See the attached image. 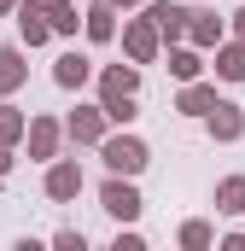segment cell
<instances>
[{
	"mask_svg": "<svg viewBox=\"0 0 245 251\" xmlns=\"http://www.w3.org/2000/svg\"><path fill=\"white\" fill-rule=\"evenodd\" d=\"M105 164H111V176H140L146 170V146L134 134H117V140H105Z\"/></svg>",
	"mask_w": 245,
	"mask_h": 251,
	"instance_id": "1",
	"label": "cell"
},
{
	"mask_svg": "<svg viewBox=\"0 0 245 251\" xmlns=\"http://www.w3.org/2000/svg\"><path fill=\"white\" fill-rule=\"evenodd\" d=\"M99 199H105V210H111V216H122V222H134V216H140V193L128 187V181H105V193H99Z\"/></svg>",
	"mask_w": 245,
	"mask_h": 251,
	"instance_id": "2",
	"label": "cell"
},
{
	"mask_svg": "<svg viewBox=\"0 0 245 251\" xmlns=\"http://www.w3.org/2000/svg\"><path fill=\"white\" fill-rule=\"evenodd\" d=\"M122 41H128V59H152V53H158V24H152V18H140V24H128V35H122Z\"/></svg>",
	"mask_w": 245,
	"mask_h": 251,
	"instance_id": "3",
	"label": "cell"
},
{
	"mask_svg": "<svg viewBox=\"0 0 245 251\" xmlns=\"http://www.w3.org/2000/svg\"><path fill=\"white\" fill-rule=\"evenodd\" d=\"M152 24H158V35L175 41V35L187 29V6H181V0H152Z\"/></svg>",
	"mask_w": 245,
	"mask_h": 251,
	"instance_id": "4",
	"label": "cell"
},
{
	"mask_svg": "<svg viewBox=\"0 0 245 251\" xmlns=\"http://www.w3.org/2000/svg\"><path fill=\"white\" fill-rule=\"evenodd\" d=\"M210 134H216V140H240L245 134L240 105H222V100H216V105H210Z\"/></svg>",
	"mask_w": 245,
	"mask_h": 251,
	"instance_id": "5",
	"label": "cell"
},
{
	"mask_svg": "<svg viewBox=\"0 0 245 251\" xmlns=\"http://www.w3.org/2000/svg\"><path fill=\"white\" fill-rule=\"evenodd\" d=\"M82 24H88V35H94V41H111V35H117V6H111V0H99V6H88V12H82Z\"/></svg>",
	"mask_w": 245,
	"mask_h": 251,
	"instance_id": "6",
	"label": "cell"
},
{
	"mask_svg": "<svg viewBox=\"0 0 245 251\" xmlns=\"http://www.w3.org/2000/svg\"><path fill=\"white\" fill-rule=\"evenodd\" d=\"M47 193H53V199H76V193H82V170H76V164H53V170H47Z\"/></svg>",
	"mask_w": 245,
	"mask_h": 251,
	"instance_id": "7",
	"label": "cell"
},
{
	"mask_svg": "<svg viewBox=\"0 0 245 251\" xmlns=\"http://www.w3.org/2000/svg\"><path fill=\"white\" fill-rule=\"evenodd\" d=\"M24 134H29V152H35V158H53V146H59V123H53V117H35Z\"/></svg>",
	"mask_w": 245,
	"mask_h": 251,
	"instance_id": "8",
	"label": "cell"
},
{
	"mask_svg": "<svg viewBox=\"0 0 245 251\" xmlns=\"http://www.w3.org/2000/svg\"><path fill=\"white\" fill-rule=\"evenodd\" d=\"M187 29H193L198 47H216L222 41V18H210V12H187Z\"/></svg>",
	"mask_w": 245,
	"mask_h": 251,
	"instance_id": "9",
	"label": "cell"
},
{
	"mask_svg": "<svg viewBox=\"0 0 245 251\" xmlns=\"http://www.w3.org/2000/svg\"><path fill=\"white\" fill-rule=\"evenodd\" d=\"M99 88H105V100H128V94L140 88V76L122 64V70H105V76H99Z\"/></svg>",
	"mask_w": 245,
	"mask_h": 251,
	"instance_id": "10",
	"label": "cell"
},
{
	"mask_svg": "<svg viewBox=\"0 0 245 251\" xmlns=\"http://www.w3.org/2000/svg\"><path fill=\"white\" fill-rule=\"evenodd\" d=\"M53 82H59V88H82V82H88V59H82V53H64L59 70H53Z\"/></svg>",
	"mask_w": 245,
	"mask_h": 251,
	"instance_id": "11",
	"label": "cell"
},
{
	"mask_svg": "<svg viewBox=\"0 0 245 251\" xmlns=\"http://www.w3.org/2000/svg\"><path fill=\"white\" fill-rule=\"evenodd\" d=\"M216 210H228V216L245 210V176H228V181L216 187Z\"/></svg>",
	"mask_w": 245,
	"mask_h": 251,
	"instance_id": "12",
	"label": "cell"
},
{
	"mask_svg": "<svg viewBox=\"0 0 245 251\" xmlns=\"http://www.w3.org/2000/svg\"><path fill=\"white\" fill-rule=\"evenodd\" d=\"M216 76L245 82V41H234V47H222V53H216Z\"/></svg>",
	"mask_w": 245,
	"mask_h": 251,
	"instance_id": "13",
	"label": "cell"
},
{
	"mask_svg": "<svg viewBox=\"0 0 245 251\" xmlns=\"http://www.w3.org/2000/svg\"><path fill=\"white\" fill-rule=\"evenodd\" d=\"M18 29H24V41H29V47L53 35V24H47V12H41V6H24V18H18Z\"/></svg>",
	"mask_w": 245,
	"mask_h": 251,
	"instance_id": "14",
	"label": "cell"
},
{
	"mask_svg": "<svg viewBox=\"0 0 245 251\" xmlns=\"http://www.w3.org/2000/svg\"><path fill=\"white\" fill-rule=\"evenodd\" d=\"M105 134V111H76L70 117V140H99Z\"/></svg>",
	"mask_w": 245,
	"mask_h": 251,
	"instance_id": "15",
	"label": "cell"
},
{
	"mask_svg": "<svg viewBox=\"0 0 245 251\" xmlns=\"http://www.w3.org/2000/svg\"><path fill=\"white\" fill-rule=\"evenodd\" d=\"M24 82V59H18V47H0V94H12Z\"/></svg>",
	"mask_w": 245,
	"mask_h": 251,
	"instance_id": "16",
	"label": "cell"
},
{
	"mask_svg": "<svg viewBox=\"0 0 245 251\" xmlns=\"http://www.w3.org/2000/svg\"><path fill=\"white\" fill-rule=\"evenodd\" d=\"M210 105H216V94H210V88H198V82H193V88L181 94V111H193V117H204Z\"/></svg>",
	"mask_w": 245,
	"mask_h": 251,
	"instance_id": "17",
	"label": "cell"
},
{
	"mask_svg": "<svg viewBox=\"0 0 245 251\" xmlns=\"http://www.w3.org/2000/svg\"><path fill=\"white\" fill-rule=\"evenodd\" d=\"M99 111H105V123H134V94L128 100H105Z\"/></svg>",
	"mask_w": 245,
	"mask_h": 251,
	"instance_id": "18",
	"label": "cell"
},
{
	"mask_svg": "<svg viewBox=\"0 0 245 251\" xmlns=\"http://www.w3.org/2000/svg\"><path fill=\"white\" fill-rule=\"evenodd\" d=\"M18 134H24V117H18L12 105H0V146H12Z\"/></svg>",
	"mask_w": 245,
	"mask_h": 251,
	"instance_id": "19",
	"label": "cell"
},
{
	"mask_svg": "<svg viewBox=\"0 0 245 251\" xmlns=\"http://www.w3.org/2000/svg\"><path fill=\"white\" fill-rule=\"evenodd\" d=\"M181 246L204 251V246H210V228H204V222H187V228H181Z\"/></svg>",
	"mask_w": 245,
	"mask_h": 251,
	"instance_id": "20",
	"label": "cell"
},
{
	"mask_svg": "<svg viewBox=\"0 0 245 251\" xmlns=\"http://www.w3.org/2000/svg\"><path fill=\"white\" fill-rule=\"evenodd\" d=\"M170 70H175L181 82H193V76H198V59H193V53H170Z\"/></svg>",
	"mask_w": 245,
	"mask_h": 251,
	"instance_id": "21",
	"label": "cell"
},
{
	"mask_svg": "<svg viewBox=\"0 0 245 251\" xmlns=\"http://www.w3.org/2000/svg\"><path fill=\"white\" fill-rule=\"evenodd\" d=\"M53 29L59 35H76V6H53Z\"/></svg>",
	"mask_w": 245,
	"mask_h": 251,
	"instance_id": "22",
	"label": "cell"
},
{
	"mask_svg": "<svg viewBox=\"0 0 245 251\" xmlns=\"http://www.w3.org/2000/svg\"><path fill=\"white\" fill-rule=\"evenodd\" d=\"M234 29H240V41H245V6H240V18H234Z\"/></svg>",
	"mask_w": 245,
	"mask_h": 251,
	"instance_id": "23",
	"label": "cell"
},
{
	"mask_svg": "<svg viewBox=\"0 0 245 251\" xmlns=\"http://www.w3.org/2000/svg\"><path fill=\"white\" fill-rule=\"evenodd\" d=\"M6 164H12V158H6V146H0V176H6Z\"/></svg>",
	"mask_w": 245,
	"mask_h": 251,
	"instance_id": "24",
	"label": "cell"
},
{
	"mask_svg": "<svg viewBox=\"0 0 245 251\" xmlns=\"http://www.w3.org/2000/svg\"><path fill=\"white\" fill-rule=\"evenodd\" d=\"M12 6H18V0H0V12H12Z\"/></svg>",
	"mask_w": 245,
	"mask_h": 251,
	"instance_id": "25",
	"label": "cell"
},
{
	"mask_svg": "<svg viewBox=\"0 0 245 251\" xmlns=\"http://www.w3.org/2000/svg\"><path fill=\"white\" fill-rule=\"evenodd\" d=\"M111 6H140V0H111Z\"/></svg>",
	"mask_w": 245,
	"mask_h": 251,
	"instance_id": "26",
	"label": "cell"
},
{
	"mask_svg": "<svg viewBox=\"0 0 245 251\" xmlns=\"http://www.w3.org/2000/svg\"><path fill=\"white\" fill-rule=\"evenodd\" d=\"M41 6H64V0H41Z\"/></svg>",
	"mask_w": 245,
	"mask_h": 251,
	"instance_id": "27",
	"label": "cell"
}]
</instances>
